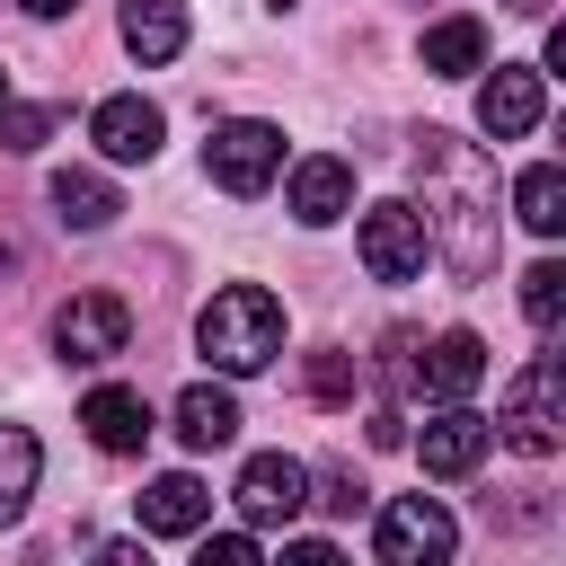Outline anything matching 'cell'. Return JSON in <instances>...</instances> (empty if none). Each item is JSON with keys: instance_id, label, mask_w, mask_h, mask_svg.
<instances>
[{"instance_id": "1", "label": "cell", "mask_w": 566, "mask_h": 566, "mask_svg": "<svg viewBox=\"0 0 566 566\" xmlns=\"http://www.w3.org/2000/svg\"><path fill=\"white\" fill-rule=\"evenodd\" d=\"M416 186H424V239H442V265L460 283H486L495 274V248H504V221H495V159L442 124L416 133Z\"/></svg>"}, {"instance_id": "2", "label": "cell", "mask_w": 566, "mask_h": 566, "mask_svg": "<svg viewBox=\"0 0 566 566\" xmlns=\"http://www.w3.org/2000/svg\"><path fill=\"white\" fill-rule=\"evenodd\" d=\"M195 345H203L212 371H239V380H248V371H265V363L283 354V301H274L265 283H230V292L203 301Z\"/></svg>"}, {"instance_id": "3", "label": "cell", "mask_w": 566, "mask_h": 566, "mask_svg": "<svg viewBox=\"0 0 566 566\" xmlns=\"http://www.w3.org/2000/svg\"><path fill=\"white\" fill-rule=\"evenodd\" d=\"M451 548H460V522H451L433 495L380 504V531H371V557H380V566H451Z\"/></svg>"}, {"instance_id": "4", "label": "cell", "mask_w": 566, "mask_h": 566, "mask_svg": "<svg viewBox=\"0 0 566 566\" xmlns=\"http://www.w3.org/2000/svg\"><path fill=\"white\" fill-rule=\"evenodd\" d=\"M274 168H283V133H274V124H256V115L212 124V142H203V177H212L221 195H265Z\"/></svg>"}, {"instance_id": "5", "label": "cell", "mask_w": 566, "mask_h": 566, "mask_svg": "<svg viewBox=\"0 0 566 566\" xmlns=\"http://www.w3.org/2000/svg\"><path fill=\"white\" fill-rule=\"evenodd\" d=\"M557 389H566V363H557V354H531V371L513 380V398H504V416H495L522 460H548V451H557V424H566V416H557Z\"/></svg>"}, {"instance_id": "6", "label": "cell", "mask_w": 566, "mask_h": 566, "mask_svg": "<svg viewBox=\"0 0 566 566\" xmlns=\"http://www.w3.org/2000/svg\"><path fill=\"white\" fill-rule=\"evenodd\" d=\"M230 495H239V522H248V531H292L301 504H310V469H301L292 451H256Z\"/></svg>"}, {"instance_id": "7", "label": "cell", "mask_w": 566, "mask_h": 566, "mask_svg": "<svg viewBox=\"0 0 566 566\" xmlns=\"http://www.w3.org/2000/svg\"><path fill=\"white\" fill-rule=\"evenodd\" d=\"M124 345H133V310H124L115 292H80V301L53 310V354H62V363H106V354H124Z\"/></svg>"}, {"instance_id": "8", "label": "cell", "mask_w": 566, "mask_h": 566, "mask_svg": "<svg viewBox=\"0 0 566 566\" xmlns=\"http://www.w3.org/2000/svg\"><path fill=\"white\" fill-rule=\"evenodd\" d=\"M363 265H371L380 283H407V274L424 265V221H416V203H371V212H363Z\"/></svg>"}, {"instance_id": "9", "label": "cell", "mask_w": 566, "mask_h": 566, "mask_svg": "<svg viewBox=\"0 0 566 566\" xmlns=\"http://www.w3.org/2000/svg\"><path fill=\"white\" fill-rule=\"evenodd\" d=\"M80 424H88V442H97V451L133 460V451L150 442V398H142V389H124V380H106V389H88V398H80Z\"/></svg>"}, {"instance_id": "10", "label": "cell", "mask_w": 566, "mask_h": 566, "mask_svg": "<svg viewBox=\"0 0 566 566\" xmlns=\"http://www.w3.org/2000/svg\"><path fill=\"white\" fill-rule=\"evenodd\" d=\"M88 133H97V150H106V159H124V168H133V159H159V133H168V124H159V106H150V97H133V88H124V97H97Z\"/></svg>"}, {"instance_id": "11", "label": "cell", "mask_w": 566, "mask_h": 566, "mask_svg": "<svg viewBox=\"0 0 566 566\" xmlns=\"http://www.w3.org/2000/svg\"><path fill=\"white\" fill-rule=\"evenodd\" d=\"M478 124H486L495 142H522V133H539V71H522V62H495V80L478 88Z\"/></svg>"}, {"instance_id": "12", "label": "cell", "mask_w": 566, "mask_h": 566, "mask_svg": "<svg viewBox=\"0 0 566 566\" xmlns=\"http://www.w3.org/2000/svg\"><path fill=\"white\" fill-rule=\"evenodd\" d=\"M486 442H495V424L486 416H469V407H442L433 424H424V478H469L478 460H486Z\"/></svg>"}, {"instance_id": "13", "label": "cell", "mask_w": 566, "mask_h": 566, "mask_svg": "<svg viewBox=\"0 0 566 566\" xmlns=\"http://www.w3.org/2000/svg\"><path fill=\"white\" fill-rule=\"evenodd\" d=\"M416 380H424V398H442V407H460L478 380H486V345L469 336V327H451V336H433L424 345V363H416Z\"/></svg>"}, {"instance_id": "14", "label": "cell", "mask_w": 566, "mask_h": 566, "mask_svg": "<svg viewBox=\"0 0 566 566\" xmlns=\"http://www.w3.org/2000/svg\"><path fill=\"white\" fill-rule=\"evenodd\" d=\"M203 513H212V486H203V478H186V469H168V478H150V486H142V531H159V539L203 531Z\"/></svg>"}, {"instance_id": "15", "label": "cell", "mask_w": 566, "mask_h": 566, "mask_svg": "<svg viewBox=\"0 0 566 566\" xmlns=\"http://www.w3.org/2000/svg\"><path fill=\"white\" fill-rule=\"evenodd\" d=\"M345 203H354V168H345V159H301V168H292V221L327 230Z\"/></svg>"}, {"instance_id": "16", "label": "cell", "mask_w": 566, "mask_h": 566, "mask_svg": "<svg viewBox=\"0 0 566 566\" xmlns=\"http://www.w3.org/2000/svg\"><path fill=\"white\" fill-rule=\"evenodd\" d=\"M177 433H186V451H230V442H239V398L212 389V380H195V389L177 398Z\"/></svg>"}, {"instance_id": "17", "label": "cell", "mask_w": 566, "mask_h": 566, "mask_svg": "<svg viewBox=\"0 0 566 566\" xmlns=\"http://www.w3.org/2000/svg\"><path fill=\"white\" fill-rule=\"evenodd\" d=\"M115 212H124V195H115L97 168H62V177H53V221H62V230H106Z\"/></svg>"}, {"instance_id": "18", "label": "cell", "mask_w": 566, "mask_h": 566, "mask_svg": "<svg viewBox=\"0 0 566 566\" xmlns=\"http://www.w3.org/2000/svg\"><path fill=\"white\" fill-rule=\"evenodd\" d=\"M124 44L142 62H177L186 53V9L177 0H124Z\"/></svg>"}, {"instance_id": "19", "label": "cell", "mask_w": 566, "mask_h": 566, "mask_svg": "<svg viewBox=\"0 0 566 566\" xmlns=\"http://www.w3.org/2000/svg\"><path fill=\"white\" fill-rule=\"evenodd\" d=\"M486 62V27L478 18H442V27H424V71L433 80H469Z\"/></svg>"}, {"instance_id": "20", "label": "cell", "mask_w": 566, "mask_h": 566, "mask_svg": "<svg viewBox=\"0 0 566 566\" xmlns=\"http://www.w3.org/2000/svg\"><path fill=\"white\" fill-rule=\"evenodd\" d=\"M513 212H522V230L557 239V230H566V168H557V159L522 168V186H513Z\"/></svg>"}, {"instance_id": "21", "label": "cell", "mask_w": 566, "mask_h": 566, "mask_svg": "<svg viewBox=\"0 0 566 566\" xmlns=\"http://www.w3.org/2000/svg\"><path fill=\"white\" fill-rule=\"evenodd\" d=\"M35 469H44L35 433H27V424H0V531L27 513V495H35Z\"/></svg>"}, {"instance_id": "22", "label": "cell", "mask_w": 566, "mask_h": 566, "mask_svg": "<svg viewBox=\"0 0 566 566\" xmlns=\"http://www.w3.org/2000/svg\"><path fill=\"white\" fill-rule=\"evenodd\" d=\"M557 310H566V265L539 256V265L522 274V318H531V327H557Z\"/></svg>"}, {"instance_id": "23", "label": "cell", "mask_w": 566, "mask_h": 566, "mask_svg": "<svg viewBox=\"0 0 566 566\" xmlns=\"http://www.w3.org/2000/svg\"><path fill=\"white\" fill-rule=\"evenodd\" d=\"M354 380H363V363H354L345 345H318V354H310V398H318V407H345Z\"/></svg>"}, {"instance_id": "24", "label": "cell", "mask_w": 566, "mask_h": 566, "mask_svg": "<svg viewBox=\"0 0 566 566\" xmlns=\"http://www.w3.org/2000/svg\"><path fill=\"white\" fill-rule=\"evenodd\" d=\"M53 133V106H0V150H35Z\"/></svg>"}, {"instance_id": "25", "label": "cell", "mask_w": 566, "mask_h": 566, "mask_svg": "<svg viewBox=\"0 0 566 566\" xmlns=\"http://www.w3.org/2000/svg\"><path fill=\"white\" fill-rule=\"evenodd\" d=\"M363 495H371V486H363L354 469H318V495H310V504H327V513H363Z\"/></svg>"}, {"instance_id": "26", "label": "cell", "mask_w": 566, "mask_h": 566, "mask_svg": "<svg viewBox=\"0 0 566 566\" xmlns=\"http://www.w3.org/2000/svg\"><path fill=\"white\" fill-rule=\"evenodd\" d=\"M195 566H265V557H256V539H248V531H221V539H203V548H195Z\"/></svg>"}, {"instance_id": "27", "label": "cell", "mask_w": 566, "mask_h": 566, "mask_svg": "<svg viewBox=\"0 0 566 566\" xmlns=\"http://www.w3.org/2000/svg\"><path fill=\"white\" fill-rule=\"evenodd\" d=\"M274 566H345V548H336V539H292Z\"/></svg>"}, {"instance_id": "28", "label": "cell", "mask_w": 566, "mask_h": 566, "mask_svg": "<svg viewBox=\"0 0 566 566\" xmlns=\"http://www.w3.org/2000/svg\"><path fill=\"white\" fill-rule=\"evenodd\" d=\"M88 566H150V548H142V539H106Z\"/></svg>"}, {"instance_id": "29", "label": "cell", "mask_w": 566, "mask_h": 566, "mask_svg": "<svg viewBox=\"0 0 566 566\" xmlns=\"http://www.w3.org/2000/svg\"><path fill=\"white\" fill-rule=\"evenodd\" d=\"M371 442H380V451H398V442H407V424H398V407H380V416H371Z\"/></svg>"}, {"instance_id": "30", "label": "cell", "mask_w": 566, "mask_h": 566, "mask_svg": "<svg viewBox=\"0 0 566 566\" xmlns=\"http://www.w3.org/2000/svg\"><path fill=\"white\" fill-rule=\"evenodd\" d=\"M27 9H35V18H62V9H71V0H27Z\"/></svg>"}, {"instance_id": "31", "label": "cell", "mask_w": 566, "mask_h": 566, "mask_svg": "<svg viewBox=\"0 0 566 566\" xmlns=\"http://www.w3.org/2000/svg\"><path fill=\"white\" fill-rule=\"evenodd\" d=\"M0 106H9V71H0Z\"/></svg>"}]
</instances>
